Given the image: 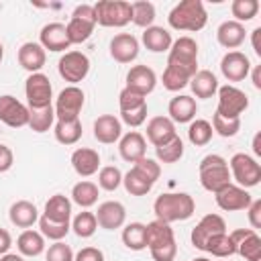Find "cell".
Here are the masks:
<instances>
[{"mask_svg": "<svg viewBox=\"0 0 261 261\" xmlns=\"http://www.w3.org/2000/svg\"><path fill=\"white\" fill-rule=\"evenodd\" d=\"M153 212L157 220L171 224L177 220H188L196 212V202L186 192H167L157 196V200L153 202Z\"/></svg>", "mask_w": 261, "mask_h": 261, "instance_id": "6da1fadb", "label": "cell"}, {"mask_svg": "<svg viewBox=\"0 0 261 261\" xmlns=\"http://www.w3.org/2000/svg\"><path fill=\"white\" fill-rule=\"evenodd\" d=\"M167 22L171 29L175 31H202L208 22V14L206 8L200 0H181L179 4H175L167 16Z\"/></svg>", "mask_w": 261, "mask_h": 261, "instance_id": "7a4b0ae2", "label": "cell"}, {"mask_svg": "<svg viewBox=\"0 0 261 261\" xmlns=\"http://www.w3.org/2000/svg\"><path fill=\"white\" fill-rule=\"evenodd\" d=\"M198 173H200V184L204 190L216 194L220 192L222 188H226L232 177H230V171H228V161L222 157V155H206L200 165H198Z\"/></svg>", "mask_w": 261, "mask_h": 261, "instance_id": "3957f363", "label": "cell"}, {"mask_svg": "<svg viewBox=\"0 0 261 261\" xmlns=\"http://www.w3.org/2000/svg\"><path fill=\"white\" fill-rule=\"evenodd\" d=\"M167 65L188 73L190 77L198 71V43L192 37H179L171 43Z\"/></svg>", "mask_w": 261, "mask_h": 261, "instance_id": "277c9868", "label": "cell"}, {"mask_svg": "<svg viewBox=\"0 0 261 261\" xmlns=\"http://www.w3.org/2000/svg\"><path fill=\"white\" fill-rule=\"evenodd\" d=\"M94 27H96L94 4H80V6H75V10L71 12L69 22L65 24L69 43L71 45H77V43L88 41L90 35L94 33Z\"/></svg>", "mask_w": 261, "mask_h": 261, "instance_id": "5b68a950", "label": "cell"}, {"mask_svg": "<svg viewBox=\"0 0 261 261\" xmlns=\"http://www.w3.org/2000/svg\"><path fill=\"white\" fill-rule=\"evenodd\" d=\"M228 171H230V177L245 190L261 181V165L257 163L255 157L247 153H234L228 161Z\"/></svg>", "mask_w": 261, "mask_h": 261, "instance_id": "8992f818", "label": "cell"}, {"mask_svg": "<svg viewBox=\"0 0 261 261\" xmlns=\"http://www.w3.org/2000/svg\"><path fill=\"white\" fill-rule=\"evenodd\" d=\"M94 12L100 27H124L130 22V2L124 0H100L94 4Z\"/></svg>", "mask_w": 261, "mask_h": 261, "instance_id": "52a82bcc", "label": "cell"}, {"mask_svg": "<svg viewBox=\"0 0 261 261\" xmlns=\"http://www.w3.org/2000/svg\"><path fill=\"white\" fill-rule=\"evenodd\" d=\"M84 100H86V96H84L82 88H77V86L63 88L59 92L57 100H55V106H53L55 118L57 120H75V118H80V112L84 108Z\"/></svg>", "mask_w": 261, "mask_h": 261, "instance_id": "ba28073f", "label": "cell"}, {"mask_svg": "<svg viewBox=\"0 0 261 261\" xmlns=\"http://www.w3.org/2000/svg\"><path fill=\"white\" fill-rule=\"evenodd\" d=\"M249 108V98L243 90L237 86H222L218 88V106L216 112L226 118H239L245 110Z\"/></svg>", "mask_w": 261, "mask_h": 261, "instance_id": "9c48e42d", "label": "cell"}, {"mask_svg": "<svg viewBox=\"0 0 261 261\" xmlns=\"http://www.w3.org/2000/svg\"><path fill=\"white\" fill-rule=\"evenodd\" d=\"M57 69L65 82L75 86L77 82L86 80V75L90 71V59L82 51H65V55H61V59L57 63Z\"/></svg>", "mask_w": 261, "mask_h": 261, "instance_id": "30bf717a", "label": "cell"}, {"mask_svg": "<svg viewBox=\"0 0 261 261\" xmlns=\"http://www.w3.org/2000/svg\"><path fill=\"white\" fill-rule=\"evenodd\" d=\"M24 94H27V102L29 108H43V106H51V98H53V88L51 82L45 73H31L27 77L24 84Z\"/></svg>", "mask_w": 261, "mask_h": 261, "instance_id": "8fae6325", "label": "cell"}, {"mask_svg": "<svg viewBox=\"0 0 261 261\" xmlns=\"http://www.w3.org/2000/svg\"><path fill=\"white\" fill-rule=\"evenodd\" d=\"M228 237H230V241H232V245L241 257H245L247 261H259L261 259V239H259L257 230L237 228Z\"/></svg>", "mask_w": 261, "mask_h": 261, "instance_id": "7c38bea8", "label": "cell"}, {"mask_svg": "<svg viewBox=\"0 0 261 261\" xmlns=\"http://www.w3.org/2000/svg\"><path fill=\"white\" fill-rule=\"evenodd\" d=\"M216 198V204L220 210L224 212H237V210H247L249 204L253 202L251 194L241 188V186H234V184H228L226 188H222L220 192L214 194Z\"/></svg>", "mask_w": 261, "mask_h": 261, "instance_id": "4fadbf2b", "label": "cell"}, {"mask_svg": "<svg viewBox=\"0 0 261 261\" xmlns=\"http://www.w3.org/2000/svg\"><path fill=\"white\" fill-rule=\"evenodd\" d=\"M0 120L12 128L27 126L29 124V108L22 102H18L14 96L4 94V96H0Z\"/></svg>", "mask_w": 261, "mask_h": 261, "instance_id": "5bb4252c", "label": "cell"}, {"mask_svg": "<svg viewBox=\"0 0 261 261\" xmlns=\"http://www.w3.org/2000/svg\"><path fill=\"white\" fill-rule=\"evenodd\" d=\"M220 232H226V222L220 214H206L192 230V245L200 251H204V245L210 237L214 234H220Z\"/></svg>", "mask_w": 261, "mask_h": 261, "instance_id": "9a60e30c", "label": "cell"}, {"mask_svg": "<svg viewBox=\"0 0 261 261\" xmlns=\"http://www.w3.org/2000/svg\"><path fill=\"white\" fill-rule=\"evenodd\" d=\"M220 71L228 82H243L251 73V61L241 51H228L220 59Z\"/></svg>", "mask_w": 261, "mask_h": 261, "instance_id": "2e32d148", "label": "cell"}, {"mask_svg": "<svg viewBox=\"0 0 261 261\" xmlns=\"http://www.w3.org/2000/svg\"><path fill=\"white\" fill-rule=\"evenodd\" d=\"M139 55V41L130 33H118L110 39V57L118 63H130Z\"/></svg>", "mask_w": 261, "mask_h": 261, "instance_id": "e0dca14e", "label": "cell"}, {"mask_svg": "<svg viewBox=\"0 0 261 261\" xmlns=\"http://www.w3.org/2000/svg\"><path fill=\"white\" fill-rule=\"evenodd\" d=\"M126 220V210L120 202L116 200H108V202H102L98 206V212H96V222L100 228L104 230H116L124 224Z\"/></svg>", "mask_w": 261, "mask_h": 261, "instance_id": "ac0fdd59", "label": "cell"}, {"mask_svg": "<svg viewBox=\"0 0 261 261\" xmlns=\"http://www.w3.org/2000/svg\"><path fill=\"white\" fill-rule=\"evenodd\" d=\"M155 84H157V75L151 67L147 65H133L126 73V86L128 90L141 94V96H147L155 90Z\"/></svg>", "mask_w": 261, "mask_h": 261, "instance_id": "d6986e66", "label": "cell"}, {"mask_svg": "<svg viewBox=\"0 0 261 261\" xmlns=\"http://www.w3.org/2000/svg\"><path fill=\"white\" fill-rule=\"evenodd\" d=\"M39 45L43 49H49V51H65L71 47L69 39H67V31H65V24L61 22H49L41 29L39 33Z\"/></svg>", "mask_w": 261, "mask_h": 261, "instance_id": "ffe728a7", "label": "cell"}, {"mask_svg": "<svg viewBox=\"0 0 261 261\" xmlns=\"http://www.w3.org/2000/svg\"><path fill=\"white\" fill-rule=\"evenodd\" d=\"M94 137L98 143L112 145L122 137V122L114 114H102L94 120Z\"/></svg>", "mask_w": 261, "mask_h": 261, "instance_id": "44dd1931", "label": "cell"}, {"mask_svg": "<svg viewBox=\"0 0 261 261\" xmlns=\"http://www.w3.org/2000/svg\"><path fill=\"white\" fill-rule=\"evenodd\" d=\"M175 137H177L175 124H173V120H169V116H153L147 122V139L155 147H161Z\"/></svg>", "mask_w": 261, "mask_h": 261, "instance_id": "7402d4cb", "label": "cell"}, {"mask_svg": "<svg viewBox=\"0 0 261 261\" xmlns=\"http://www.w3.org/2000/svg\"><path fill=\"white\" fill-rule=\"evenodd\" d=\"M145 151H147V141L141 133L137 130H130L126 133L124 137H120L118 141V153L124 161L128 163H137L139 159L145 157Z\"/></svg>", "mask_w": 261, "mask_h": 261, "instance_id": "603a6c76", "label": "cell"}, {"mask_svg": "<svg viewBox=\"0 0 261 261\" xmlns=\"http://www.w3.org/2000/svg\"><path fill=\"white\" fill-rule=\"evenodd\" d=\"M167 114H169V120H173V122H179V124L181 122H192L198 114V104L192 96L179 94V96L169 100Z\"/></svg>", "mask_w": 261, "mask_h": 261, "instance_id": "cb8c5ba5", "label": "cell"}, {"mask_svg": "<svg viewBox=\"0 0 261 261\" xmlns=\"http://www.w3.org/2000/svg\"><path fill=\"white\" fill-rule=\"evenodd\" d=\"M145 243H147L149 251L171 245V243H175L173 228L163 220H153V222L145 224Z\"/></svg>", "mask_w": 261, "mask_h": 261, "instance_id": "d4e9b609", "label": "cell"}, {"mask_svg": "<svg viewBox=\"0 0 261 261\" xmlns=\"http://www.w3.org/2000/svg\"><path fill=\"white\" fill-rule=\"evenodd\" d=\"M16 57H18L20 67L27 69V71H31V73H39L41 67L45 65V59H47L45 49H43L39 43H33V41L22 43Z\"/></svg>", "mask_w": 261, "mask_h": 261, "instance_id": "484cf974", "label": "cell"}, {"mask_svg": "<svg viewBox=\"0 0 261 261\" xmlns=\"http://www.w3.org/2000/svg\"><path fill=\"white\" fill-rule=\"evenodd\" d=\"M71 167L75 169L77 175L82 177H90L98 171L100 167V155L98 151L90 149V147H80L71 153Z\"/></svg>", "mask_w": 261, "mask_h": 261, "instance_id": "4316f807", "label": "cell"}, {"mask_svg": "<svg viewBox=\"0 0 261 261\" xmlns=\"http://www.w3.org/2000/svg\"><path fill=\"white\" fill-rule=\"evenodd\" d=\"M190 88H192V94L196 98L208 100L218 92V80L210 69H198L190 77Z\"/></svg>", "mask_w": 261, "mask_h": 261, "instance_id": "83f0119b", "label": "cell"}, {"mask_svg": "<svg viewBox=\"0 0 261 261\" xmlns=\"http://www.w3.org/2000/svg\"><path fill=\"white\" fill-rule=\"evenodd\" d=\"M8 216H10V222H12L14 226L27 230V228H31V226L39 220V210H37V206H35L33 202H29V200H18V202H14V204L10 206Z\"/></svg>", "mask_w": 261, "mask_h": 261, "instance_id": "f1b7e54d", "label": "cell"}, {"mask_svg": "<svg viewBox=\"0 0 261 261\" xmlns=\"http://www.w3.org/2000/svg\"><path fill=\"white\" fill-rule=\"evenodd\" d=\"M216 41L224 47V49H237L245 43V27L237 20H224L218 29H216Z\"/></svg>", "mask_w": 261, "mask_h": 261, "instance_id": "f546056e", "label": "cell"}, {"mask_svg": "<svg viewBox=\"0 0 261 261\" xmlns=\"http://www.w3.org/2000/svg\"><path fill=\"white\" fill-rule=\"evenodd\" d=\"M173 39H171V33L163 27H149L143 31V45L153 51V53H163V51H169Z\"/></svg>", "mask_w": 261, "mask_h": 261, "instance_id": "4dcf8cb0", "label": "cell"}, {"mask_svg": "<svg viewBox=\"0 0 261 261\" xmlns=\"http://www.w3.org/2000/svg\"><path fill=\"white\" fill-rule=\"evenodd\" d=\"M16 249L20 255L24 257H39L43 251H45V237L37 230H22L16 239Z\"/></svg>", "mask_w": 261, "mask_h": 261, "instance_id": "1f68e13d", "label": "cell"}, {"mask_svg": "<svg viewBox=\"0 0 261 261\" xmlns=\"http://www.w3.org/2000/svg\"><path fill=\"white\" fill-rule=\"evenodd\" d=\"M43 216H47L53 222H69V218H71V202H69V198L63 196V194L51 196L47 200V204H45Z\"/></svg>", "mask_w": 261, "mask_h": 261, "instance_id": "d6a6232c", "label": "cell"}, {"mask_svg": "<svg viewBox=\"0 0 261 261\" xmlns=\"http://www.w3.org/2000/svg\"><path fill=\"white\" fill-rule=\"evenodd\" d=\"M122 186H124V190H126L130 196H145V194L151 192L153 181H151L139 167L133 165V167L122 175Z\"/></svg>", "mask_w": 261, "mask_h": 261, "instance_id": "836d02e7", "label": "cell"}, {"mask_svg": "<svg viewBox=\"0 0 261 261\" xmlns=\"http://www.w3.org/2000/svg\"><path fill=\"white\" fill-rule=\"evenodd\" d=\"M53 133H55L57 143H61V145H75L82 139L84 128H82L80 118H75V120H57L55 126H53Z\"/></svg>", "mask_w": 261, "mask_h": 261, "instance_id": "e575fe53", "label": "cell"}, {"mask_svg": "<svg viewBox=\"0 0 261 261\" xmlns=\"http://www.w3.org/2000/svg\"><path fill=\"white\" fill-rule=\"evenodd\" d=\"M55 122V110L53 106H43V108H29V124L31 130L35 133H45L53 126Z\"/></svg>", "mask_w": 261, "mask_h": 261, "instance_id": "d590c367", "label": "cell"}, {"mask_svg": "<svg viewBox=\"0 0 261 261\" xmlns=\"http://www.w3.org/2000/svg\"><path fill=\"white\" fill-rule=\"evenodd\" d=\"M71 200L82 206V208H90L98 202V186L94 181H77L73 188H71Z\"/></svg>", "mask_w": 261, "mask_h": 261, "instance_id": "8d00e7d4", "label": "cell"}, {"mask_svg": "<svg viewBox=\"0 0 261 261\" xmlns=\"http://www.w3.org/2000/svg\"><path fill=\"white\" fill-rule=\"evenodd\" d=\"M122 243L130 251H143L147 249L145 243V224L143 222H130L122 228Z\"/></svg>", "mask_w": 261, "mask_h": 261, "instance_id": "74e56055", "label": "cell"}, {"mask_svg": "<svg viewBox=\"0 0 261 261\" xmlns=\"http://www.w3.org/2000/svg\"><path fill=\"white\" fill-rule=\"evenodd\" d=\"M130 20L141 27V29H149L153 27L155 20V6L151 2L139 0V2H130Z\"/></svg>", "mask_w": 261, "mask_h": 261, "instance_id": "f35d334b", "label": "cell"}, {"mask_svg": "<svg viewBox=\"0 0 261 261\" xmlns=\"http://www.w3.org/2000/svg\"><path fill=\"white\" fill-rule=\"evenodd\" d=\"M204 251L210 253V255H214V257H220V259L222 257H230V255L237 253V249H234V245H232V241H230V237L226 232H220V234L210 237L206 241V245H204Z\"/></svg>", "mask_w": 261, "mask_h": 261, "instance_id": "ab89813d", "label": "cell"}, {"mask_svg": "<svg viewBox=\"0 0 261 261\" xmlns=\"http://www.w3.org/2000/svg\"><path fill=\"white\" fill-rule=\"evenodd\" d=\"M212 135H214V130H212V124H210L208 120H204V118H196V120L190 122L188 139H190L192 145H196V147H204V145L210 143Z\"/></svg>", "mask_w": 261, "mask_h": 261, "instance_id": "60d3db41", "label": "cell"}, {"mask_svg": "<svg viewBox=\"0 0 261 261\" xmlns=\"http://www.w3.org/2000/svg\"><path fill=\"white\" fill-rule=\"evenodd\" d=\"M155 155L161 163H175L184 157V141L179 137H175L169 143H165L161 147H155Z\"/></svg>", "mask_w": 261, "mask_h": 261, "instance_id": "b9f144b4", "label": "cell"}, {"mask_svg": "<svg viewBox=\"0 0 261 261\" xmlns=\"http://www.w3.org/2000/svg\"><path fill=\"white\" fill-rule=\"evenodd\" d=\"M71 228H73V232H75L80 239H90V237L96 232V228H98L96 214H94V212H88V210L80 212V214L73 218Z\"/></svg>", "mask_w": 261, "mask_h": 261, "instance_id": "7bdbcfd3", "label": "cell"}, {"mask_svg": "<svg viewBox=\"0 0 261 261\" xmlns=\"http://www.w3.org/2000/svg\"><path fill=\"white\" fill-rule=\"evenodd\" d=\"M39 228H41V234L45 239H49V241H61L69 232L71 222H53L47 216H41L39 218Z\"/></svg>", "mask_w": 261, "mask_h": 261, "instance_id": "ee69618b", "label": "cell"}, {"mask_svg": "<svg viewBox=\"0 0 261 261\" xmlns=\"http://www.w3.org/2000/svg\"><path fill=\"white\" fill-rule=\"evenodd\" d=\"M230 12H232L234 20L243 24V20L247 22V20H251V18L257 16V12H259V2H257V0H232Z\"/></svg>", "mask_w": 261, "mask_h": 261, "instance_id": "f6af8a7d", "label": "cell"}, {"mask_svg": "<svg viewBox=\"0 0 261 261\" xmlns=\"http://www.w3.org/2000/svg\"><path fill=\"white\" fill-rule=\"evenodd\" d=\"M161 84L169 92H179L181 88H186L190 84V75L184 73V71H179V69H175V67H171V65H167L165 71H163Z\"/></svg>", "mask_w": 261, "mask_h": 261, "instance_id": "bcb514c9", "label": "cell"}, {"mask_svg": "<svg viewBox=\"0 0 261 261\" xmlns=\"http://www.w3.org/2000/svg\"><path fill=\"white\" fill-rule=\"evenodd\" d=\"M212 130L218 133L220 137H234L241 130V118H226L214 112L212 116Z\"/></svg>", "mask_w": 261, "mask_h": 261, "instance_id": "7dc6e473", "label": "cell"}, {"mask_svg": "<svg viewBox=\"0 0 261 261\" xmlns=\"http://www.w3.org/2000/svg\"><path fill=\"white\" fill-rule=\"evenodd\" d=\"M122 184V173L118 167L114 165H106L98 171V186L106 192H114L118 186Z\"/></svg>", "mask_w": 261, "mask_h": 261, "instance_id": "c3c4849f", "label": "cell"}, {"mask_svg": "<svg viewBox=\"0 0 261 261\" xmlns=\"http://www.w3.org/2000/svg\"><path fill=\"white\" fill-rule=\"evenodd\" d=\"M143 104H147L145 96H141V94H137V92H133V90H128V88H122V90H120V94H118L120 112L135 110V108H139V106H143Z\"/></svg>", "mask_w": 261, "mask_h": 261, "instance_id": "681fc988", "label": "cell"}, {"mask_svg": "<svg viewBox=\"0 0 261 261\" xmlns=\"http://www.w3.org/2000/svg\"><path fill=\"white\" fill-rule=\"evenodd\" d=\"M45 259L47 261H73V251L69 245H65L63 241H55L47 253H45Z\"/></svg>", "mask_w": 261, "mask_h": 261, "instance_id": "f907efd6", "label": "cell"}, {"mask_svg": "<svg viewBox=\"0 0 261 261\" xmlns=\"http://www.w3.org/2000/svg\"><path fill=\"white\" fill-rule=\"evenodd\" d=\"M147 104H143V106H139V108H135V110H128V112H120V120L124 122V124H128V126H141L145 120H147Z\"/></svg>", "mask_w": 261, "mask_h": 261, "instance_id": "816d5d0a", "label": "cell"}, {"mask_svg": "<svg viewBox=\"0 0 261 261\" xmlns=\"http://www.w3.org/2000/svg\"><path fill=\"white\" fill-rule=\"evenodd\" d=\"M73 261H104V253L98 247H84L73 255Z\"/></svg>", "mask_w": 261, "mask_h": 261, "instance_id": "f5cc1de1", "label": "cell"}, {"mask_svg": "<svg viewBox=\"0 0 261 261\" xmlns=\"http://www.w3.org/2000/svg\"><path fill=\"white\" fill-rule=\"evenodd\" d=\"M175 255H177V245H175V243L151 251V257H153L155 261H173Z\"/></svg>", "mask_w": 261, "mask_h": 261, "instance_id": "db71d44e", "label": "cell"}, {"mask_svg": "<svg viewBox=\"0 0 261 261\" xmlns=\"http://www.w3.org/2000/svg\"><path fill=\"white\" fill-rule=\"evenodd\" d=\"M247 214H249V222H251L253 230L261 228V200H253L247 208Z\"/></svg>", "mask_w": 261, "mask_h": 261, "instance_id": "11a10c76", "label": "cell"}, {"mask_svg": "<svg viewBox=\"0 0 261 261\" xmlns=\"http://www.w3.org/2000/svg\"><path fill=\"white\" fill-rule=\"evenodd\" d=\"M12 163H14V155H12L10 147L0 145V173L8 171V169L12 167Z\"/></svg>", "mask_w": 261, "mask_h": 261, "instance_id": "9f6ffc18", "label": "cell"}, {"mask_svg": "<svg viewBox=\"0 0 261 261\" xmlns=\"http://www.w3.org/2000/svg\"><path fill=\"white\" fill-rule=\"evenodd\" d=\"M12 247V237L6 228H0V255H6L8 249Z\"/></svg>", "mask_w": 261, "mask_h": 261, "instance_id": "6f0895ef", "label": "cell"}, {"mask_svg": "<svg viewBox=\"0 0 261 261\" xmlns=\"http://www.w3.org/2000/svg\"><path fill=\"white\" fill-rule=\"evenodd\" d=\"M251 43H253V51H255V55L261 57V27L253 29V33H251Z\"/></svg>", "mask_w": 261, "mask_h": 261, "instance_id": "680465c9", "label": "cell"}, {"mask_svg": "<svg viewBox=\"0 0 261 261\" xmlns=\"http://www.w3.org/2000/svg\"><path fill=\"white\" fill-rule=\"evenodd\" d=\"M251 80H253V86H255L257 90H261V65H255V67H253Z\"/></svg>", "mask_w": 261, "mask_h": 261, "instance_id": "91938a15", "label": "cell"}, {"mask_svg": "<svg viewBox=\"0 0 261 261\" xmlns=\"http://www.w3.org/2000/svg\"><path fill=\"white\" fill-rule=\"evenodd\" d=\"M0 261H24V259L20 255H16V253H6V255L0 257Z\"/></svg>", "mask_w": 261, "mask_h": 261, "instance_id": "94428289", "label": "cell"}, {"mask_svg": "<svg viewBox=\"0 0 261 261\" xmlns=\"http://www.w3.org/2000/svg\"><path fill=\"white\" fill-rule=\"evenodd\" d=\"M259 139H261V135L257 133V135H255V141H253V151H255V155H261V145H259Z\"/></svg>", "mask_w": 261, "mask_h": 261, "instance_id": "6125c7cd", "label": "cell"}, {"mask_svg": "<svg viewBox=\"0 0 261 261\" xmlns=\"http://www.w3.org/2000/svg\"><path fill=\"white\" fill-rule=\"evenodd\" d=\"M192 261H210L208 257H196V259H192Z\"/></svg>", "mask_w": 261, "mask_h": 261, "instance_id": "be15d7a7", "label": "cell"}, {"mask_svg": "<svg viewBox=\"0 0 261 261\" xmlns=\"http://www.w3.org/2000/svg\"><path fill=\"white\" fill-rule=\"evenodd\" d=\"M2 57H4V47H2V43H0V63H2Z\"/></svg>", "mask_w": 261, "mask_h": 261, "instance_id": "e7e4bbea", "label": "cell"}]
</instances>
